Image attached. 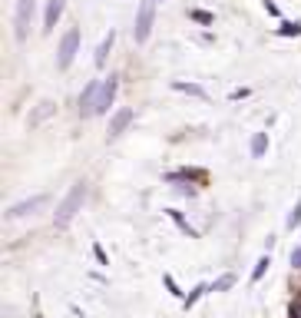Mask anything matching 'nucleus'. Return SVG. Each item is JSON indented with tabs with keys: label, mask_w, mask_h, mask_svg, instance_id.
Listing matches in <instances>:
<instances>
[{
	"label": "nucleus",
	"mask_w": 301,
	"mask_h": 318,
	"mask_svg": "<svg viewBox=\"0 0 301 318\" xmlns=\"http://www.w3.org/2000/svg\"><path fill=\"white\" fill-rule=\"evenodd\" d=\"M113 96H116V77L103 80L100 96H96V113H106V110H110V106H113Z\"/></svg>",
	"instance_id": "423d86ee"
},
{
	"label": "nucleus",
	"mask_w": 301,
	"mask_h": 318,
	"mask_svg": "<svg viewBox=\"0 0 301 318\" xmlns=\"http://www.w3.org/2000/svg\"><path fill=\"white\" fill-rule=\"evenodd\" d=\"M232 282H235L232 275H225V278H219V282H215V292H225V288L232 285Z\"/></svg>",
	"instance_id": "2eb2a0df"
},
{
	"label": "nucleus",
	"mask_w": 301,
	"mask_h": 318,
	"mask_svg": "<svg viewBox=\"0 0 301 318\" xmlns=\"http://www.w3.org/2000/svg\"><path fill=\"white\" fill-rule=\"evenodd\" d=\"M268 265H271V262H268V259H258L255 272H252V278H255V282H258V278H262V275H265V269H268Z\"/></svg>",
	"instance_id": "4468645a"
},
{
	"label": "nucleus",
	"mask_w": 301,
	"mask_h": 318,
	"mask_svg": "<svg viewBox=\"0 0 301 318\" xmlns=\"http://www.w3.org/2000/svg\"><path fill=\"white\" fill-rule=\"evenodd\" d=\"M265 149H268V136L265 133H255V139H252V156H265Z\"/></svg>",
	"instance_id": "9d476101"
},
{
	"label": "nucleus",
	"mask_w": 301,
	"mask_h": 318,
	"mask_svg": "<svg viewBox=\"0 0 301 318\" xmlns=\"http://www.w3.org/2000/svg\"><path fill=\"white\" fill-rule=\"evenodd\" d=\"M152 17H156V0H143V7L136 13V27H133V40L146 44L149 33H152Z\"/></svg>",
	"instance_id": "f03ea898"
},
{
	"label": "nucleus",
	"mask_w": 301,
	"mask_h": 318,
	"mask_svg": "<svg viewBox=\"0 0 301 318\" xmlns=\"http://www.w3.org/2000/svg\"><path fill=\"white\" fill-rule=\"evenodd\" d=\"M291 265L301 269V245H298V249H291Z\"/></svg>",
	"instance_id": "f3484780"
},
{
	"label": "nucleus",
	"mask_w": 301,
	"mask_h": 318,
	"mask_svg": "<svg viewBox=\"0 0 301 318\" xmlns=\"http://www.w3.org/2000/svg\"><path fill=\"white\" fill-rule=\"evenodd\" d=\"M298 222H301V202H298V206H295V209L288 212V219H285V226H288V229H295Z\"/></svg>",
	"instance_id": "f8f14e48"
},
{
	"label": "nucleus",
	"mask_w": 301,
	"mask_h": 318,
	"mask_svg": "<svg viewBox=\"0 0 301 318\" xmlns=\"http://www.w3.org/2000/svg\"><path fill=\"white\" fill-rule=\"evenodd\" d=\"M83 199H86V186L83 182H76V186L67 192V199L60 202V209H56V226L63 229V226H70V219L76 216V209L83 206Z\"/></svg>",
	"instance_id": "f257e3e1"
},
{
	"label": "nucleus",
	"mask_w": 301,
	"mask_h": 318,
	"mask_svg": "<svg viewBox=\"0 0 301 318\" xmlns=\"http://www.w3.org/2000/svg\"><path fill=\"white\" fill-rule=\"evenodd\" d=\"M129 123H133V110L126 106V110H119V113H116V116L110 120V136H119V133H123Z\"/></svg>",
	"instance_id": "6e6552de"
},
{
	"label": "nucleus",
	"mask_w": 301,
	"mask_h": 318,
	"mask_svg": "<svg viewBox=\"0 0 301 318\" xmlns=\"http://www.w3.org/2000/svg\"><path fill=\"white\" fill-rule=\"evenodd\" d=\"M192 17H195V20H202V23H212V17H209V13H202V10H195Z\"/></svg>",
	"instance_id": "a211bd4d"
},
{
	"label": "nucleus",
	"mask_w": 301,
	"mask_h": 318,
	"mask_svg": "<svg viewBox=\"0 0 301 318\" xmlns=\"http://www.w3.org/2000/svg\"><path fill=\"white\" fill-rule=\"evenodd\" d=\"M34 0H17V40H23L27 37V30H30V17H34Z\"/></svg>",
	"instance_id": "39448f33"
},
{
	"label": "nucleus",
	"mask_w": 301,
	"mask_h": 318,
	"mask_svg": "<svg viewBox=\"0 0 301 318\" xmlns=\"http://www.w3.org/2000/svg\"><path fill=\"white\" fill-rule=\"evenodd\" d=\"M37 206H43V196H34V199H27V202H17V206H10L7 219H20V216H27V212H34Z\"/></svg>",
	"instance_id": "0eeeda50"
},
{
	"label": "nucleus",
	"mask_w": 301,
	"mask_h": 318,
	"mask_svg": "<svg viewBox=\"0 0 301 318\" xmlns=\"http://www.w3.org/2000/svg\"><path fill=\"white\" fill-rule=\"evenodd\" d=\"M76 46H79V30H76V27H70V30L63 33V40H60V56H56V66H60V70H67V66L73 63Z\"/></svg>",
	"instance_id": "7ed1b4c3"
},
{
	"label": "nucleus",
	"mask_w": 301,
	"mask_h": 318,
	"mask_svg": "<svg viewBox=\"0 0 301 318\" xmlns=\"http://www.w3.org/2000/svg\"><path fill=\"white\" fill-rule=\"evenodd\" d=\"M110 46H113V30H110V37H103V44H100V50H96V63H106V53H110Z\"/></svg>",
	"instance_id": "9b49d317"
},
{
	"label": "nucleus",
	"mask_w": 301,
	"mask_h": 318,
	"mask_svg": "<svg viewBox=\"0 0 301 318\" xmlns=\"http://www.w3.org/2000/svg\"><path fill=\"white\" fill-rule=\"evenodd\" d=\"M103 80H89L83 96H79V116H96V96H100Z\"/></svg>",
	"instance_id": "20e7f679"
},
{
	"label": "nucleus",
	"mask_w": 301,
	"mask_h": 318,
	"mask_svg": "<svg viewBox=\"0 0 301 318\" xmlns=\"http://www.w3.org/2000/svg\"><path fill=\"white\" fill-rule=\"evenodd\" d=\"M176 90H186V93H192V96H205L202 87H192V83H176Z\"/></svg>",
	"instance_id": "ddd939ff"
},
{
	"label": "nucleus",
	"mask_w": 301,
	"mask_h": 318,
	"mask_svg": "<svg viewBox=\"0 0 301 318\" xmlns=\"http://www.w3.org/2000/svg\"><path fill=\"white\" fill-rule=\"evenodd\" d=\"M60 13H63V0H50V3H46V20H43V30H46V33L56 27Z\"/></svg>",
	"instance_id": "1a4fd4ad"
},
{
	"label": "nucleus",
	"mask_w": 301,
	"mask_h": 318,
	"mask_svg": "<svg viewBox=\"0 0 301 318\" xmlns=\"http://www.w3.org/2000/svg\"><path fill=\"white\" fill-rule=\"evenodd\" d=\"M281 33H288V37H291V33H301V27H298V23H281Z\"/></svg>",
	"instance_id": "dca6fc26"
}]
</instances>
